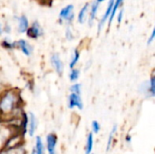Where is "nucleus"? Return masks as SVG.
<instances>
[{
	"label": "nucleus",
	"mask_w": 155,
	"mask_h": 154,
	"mask_svg": "<svg viewBox=\"0 0 155 154\" xmlns=\"http://www.w3.org/2000/svg\"><path fill=\"white\" fill-rule=\"evenodd\" d=\"M16 95L13 92L6 93L0 101V110L3 113H9L13 110L15 102H16Z\"/></svg>",
	"instance_id": "obj_1"
},
{
	"label": "nucleus",
	"mask_w": 155,
	"mask_h": 154,
	"mask_svg": "<svg viewBox=\"0 0 155 154\" xmlns=\"http://www.w3.org/2000/svg\"><path fill=\"white\" fill-rule=\"evenodd\" d=\"M74 6L72 4H69L63 7L59 12V20L61 22H67L70 23L74 18Z\"/></svg>",
	"instance_id": "obj_2"
},
{
	"label": "nucleus",
	"mask_w": 155,
	"mask_h": 154,
	"mask_svg": "<svg viewBox=\"0 0 155 154\" xmlns=\"http://www.w3.org/2000/svg\"><path fill=\"white\" fill-rule=\"evenodd\" d=\"M25 33L28 37H30L32 39H37L44 34V30H43L42 26L39 25V23L35 21L32 24L31 26L28 27V29L26 30Z\"/></svg>",
	"instance_id": "obj_3"
},
{
	"label": "nucleus",
	"mask_w": 155,
	"mask_h": 154,
	"mask_svg": "<svg viewBox=\"0 0 155 154\" xmlns=\"http://www.w3.org/2000/svg\"><path fill=\"white\" fill-rule=\"evenodd\" d=\"M50 61H51V64L54 67V69L55 70V72L59 75H62L64 73V63H63L60 55L58 54H53L51 55Z\"/></svg>",
	"instance_id": "obj_4"
},
{
	"label": "nucleus",
	"mask_w": 155,
	"mask_h": 154,
	"mask_svg": "<svg viewBox=\"0 0 155 154\" xmlns=\"http://www.w3.org/2000/svg\"><path fill=\"white\" fill-rule=\"evenodd\" d=\"M68 107L70 109H73L74 107L78 108L79 110H82L83 109L84 104H83V101L81 99L80 94L71 93V94L68 97Z\"/></svg>",
	"instance_id": "obj_5"
},
{
	"label": "nucleus",
	"mask_w": 155,
	"mask_h": 154,
	"mask_svg": "<svg viewBox=\"0 0 155 154\" xmlns=\"http://www.w3.org/2000/svg\"><path fill=\"white\" fill-rule=\"evenodd\" d=\"M114 0H110L109 3H108V5H107V8L105 10V13L104 14V15L102 16L100 22L98 23V31L101 32L105 25V23L107 22V20L109 19L110 15H111V13H112V10H113V7H114Z\"/></svg>",
	"instance_id": "obj_6"
},
{
	"label": "nucleus",
	"mask_w": 155,
	"mask_h": 154,
	"mask_svg": "<svg viewBox=\"0 0 155 154\" xmlns=\"http://www.w3.org/2000/svg\"><path fill=\"white\" fill-rule=\"evenodd\" d=\"M16 46L21 50V52L26 55V56H30L33 54V47L32 45L25 39H20L16 42Z\"/></svg>",
	"instance_id": "obj_7"
},
{
	"label": "nucleus",
	"mask_w": 155,
	"mask_h": 154,
	"mask_svg": "<svg viewBox=\"0 0 155 154\" xmlns=\"http://www.w3.org/2000/svg\"><path fill=\"white\" fill-rule=\"evenodd\" d=\"M99 5H100V3H98L97 1L94 0L90 5V6H89V11H88V13H89V18H88L89 25H92L94 24V21L96 18V15H97V12H98Z\"/></svg>",
	"instance_id": "obj_8"
},
{
	"label": "nucleus",
	"mask_w": 155,
	"mask_h": 154,
	"mask_svg": "<svg viewBox=\"0 0 155 154\" xmlns=\"http://www.w3.org/2000/svg\"><path fill=\"white\" fill-rule=\"evenodd\" d=\"M17 30L19 33L21 34H24L26 32V30L28 29L29 27V21H28V18L25 16V15H21L17 18Z\"/></svg>",
	"instance_id": "obj_9"
},
{
	"label": "nucleus",
	"mask_w": 155,
	"mask_h": 154,
	"mask_svg": "<svg viewBox=\"0 0 155 154\" xmlns=\"http://www.w3.org/2000/svg\"><path fill=\"white\" fill-rule=\"evenodd\" d=\"M56 136L54 134H48L46 137L47 150L49 154H55V145H56Z\"/></svg>",
	"instance_id": "obj_10"
},
{
	"label": "nucleus",
	"mask_w": 155,
	"mask_h": 154,
	"mask_svg": "<svg viewBox=\"0 0 155 154\" xmlns=\"http://www.w3.org/2000/svg\"><path fill=\"white\" fill-rule=\"evenodd\" d=\"M89 6L90 4L86 3L79 11L78 15H77V20L79 24H84L86 19H87V15H88V11H89Z\"/></svg>",
	"instance_id": "obj_11"
},
{
	"label": "nucleus",
	"mask_w": 155,
	"mask_h": 154,
	"mask_svg": "<svg viewBox=\"0 0 155 154\" xmlns=\"http://www.w3.org/2000/svg\"><path fill=\"white\" fill-rule=\"evenodd\" d=\"M37 121L33 113H29V135L34 136V133L36 130Z\"/></svg>",
	"instance_id": "obj_12"
},
{
	"label": "nucleus",
	"mask_w": 155,
	"mask_h": 154,
	"mask_svg": "<svg viewBox=\"0 0 155 154\" xmlns=\"http://www.w3.org/2000/svg\"><path fill=\"white\" fill-rule=\"evenodd\" d=\"M123 1H124V0H114V7H113V10H112L111 15H110V17H109V19H108V21H109V25L112 24V22H113V20H114V16H115L116 13H117V11L119 10L120 6H121V5H122V4H123Z\"/></svg>",
	"instance_id": "obj_13"
},
{
	"label": "nucleus",
	"mask_w": 155,
	"mask_h": 154,
	"mask_svg": "<svg viewBox=\"0 0 155 154\" xmlns=\"http://www.w3.org/2000/svg\"><path fill=\"white\" fill-rule=\"evenodd\" d=\"M79 59H80V52L75 49L73 53V55L71 57V60H70V63H69V67L70 69H73L76 66V64H78L79 62Z\"/></svg>",
	"instance_id": "obj_14"
},
{
	"label": "nucleus",
	"mask_w": 155,
	"mask_h": 154,
	"mask_svg": "<svg viewBox=\"0 0 155 154\" xmlns=\"http://www.w3.org/2000/svg\"><path fill=\"white\" fill-rule=\"evenodd\" d=\"M80 77V70L77 68H73L71 69V72L69 74V79L72 83H76L77 80Z\"/></svg>",
	"instance_id": "obj_15"
},
{
	"label": "nucleus",
	"mask_w": 155,
	"mask_h": 154,
	"mask_svg": "<svg viewBox=\"0 0 155 154\" xmlns=\"http://www.w3.org/2000/svg\"><path fill=\"white\" fill-rule=\"evenodd\" d=\"M35 153L36 154H44L45 151H44V144L42 142L41 137L37 136L35 139Z\"/></svg>",
	"instance_id": "obj_16"
},
{
	"label": "nucleus",
	"mask_w": 155,
	"mask_h": 154,
	"mask_svg": "<svg viewBox=\"0 0 155 154\" xmlns=\"http://www.w3.org/2000/svg\"><path fill=\"white\" fill-rule=\"evenodd\" d=\"M93 145H94V137L93 133H89L88 138H87V143L85 146V154H90V152L93 150Z\"/></svg>",
	"instance_id": "obj_17"
},
{
	"label": "nucleus",
	"mask_w": 155,
	"mask_h": 154,
	"mask_svg": "<svg viewBox=\"0 0 155 154\" xmlns=\"http://www.w3.org/2000/svg\"><path fill=\"white\" fill-rule=\"evenodd\" d=\"M2 46L6 49H14L15 47H16V42H14L9 38H5L2 42Z\"/></svg>",
	"instance_id": "obj_18"
},
{
	"label": "nucleus",
	"mask_w": 155,
	"mask_h": 154,
	"mask_svg": "<svg viewBox=\"0 0 155 154\" xmlns=\"http://www.w3.org/2000/svg\"><path fill=\"white\" fill-rule=\"evenodd\" d=\"M70 91H71V93H77V94H80V95H81V92H82V85H81V84H79V83H74V84L71 86Z\"/></svg>",
	"instance_id": "obj_19"
},
{
	"label": "nucleus",
	"mask_w": 155,
	"mask_h": 154,
	"mask_svg": "<svg viewBox=\"0 0 155 154\" xmlns=\"http://www.w3.org/2000/svg\"><path fill=\"white\" fill-rule=\"evenodd\" d=\"M116 130H117V126H116V125H114V126L113 127V129H112V131H111V133H110L109 138H108V143H107V151H109V150H110V148H111L112 142H113V138H114V133H116Z\"/></svg>",
	"instance_id": "obj_20"
},
{
	"label": "nucleus",
	"mask_w": 155,
	"mask_h": 154,
	"mask_svg": "<svg viewBox=\"0 0 155 154\" xmlns=\"http://www.w3.org/2000/svg\"><path fill=\"white\" fill-rule=\"evenodd\" d=\"M150 82V87H151V94L152 97H154L155 95V77L154 75H152L151 79L149 80Z\"/></svg>",
	"instance_id": "obj_21"
},
{
	"label": "nucleus",
	"mask_w": 155,
	"mask_h": 154,
	"mask_svg": "<svg viewBox=\"0 0 155 154\" xmlns=\"http://www.w3.org/2000/svg\"><path fill=\"white\" fill-rule=\"evenodd\" d=\"M65 37L69 41H71V40L74 39V34H73V31H72V29H71L70 26H67L66 27V30H65Z\"/></svg>",
	"instance_id": "obj_22"
},
{
	"label": "nucleus",
	"mask_w": 155,
	"mask_h": 154,
	"mask_svg": "<svg viewBox=\"0 0 155 154\" xmlns=\"http://www.w3.org/2000/svg\"><path fill=\"white\" fill-rule=\"evenodd\" d=\"M92 128H93V132L94 133H98L100 132V124L97 121H94L92 123Z\"/></svg>",
	"instance_id": "obj_23"
},
{
	"label": "nucleus",
	"mask_w": 155,
	"mask_h": 154,
	"mask_svg": "<svg viewBox=\"0 0 155 154\" xmlns=\"http://www.w3.org/2000/svg\"><path fill=\"white\" fill-rule=\"evenodd\" d=\"M124 9H120L119 10L118 15H117V21H118V23H121L123 21V19H124Z\"/></svg>",
	"instance_id": "obj_24"
},
{
	"label": "nucleus",
	"mask_w": 155,
	"mask_h": 154,
	"mask_svg": "<svg viewBox=\"0 0 155 154\" xmlns=\"http://www.w3.org/2000/svg\"><path fill=\"white\" fill-rule=\"evenodd\" d=\"M154 39H155V29L153 28V31H152V34H151V35H150V37H149L148 41H147V44H153V41H154Z\"/></svg>",
	"instance_id": "obj_25"
},
{
	"label": "nucleus",
	"mask_w": 155,
	"mask_h": 154,
	"mask_svg": "<svg viewBox=\"0 0 155 154\" xmlns=\"http://www.w3.org/2000/svg\"><path fill=\"white\" fill-rule=\"evenodd\" d=\"M3 27H4V32H5V33H10L11 32V26L9 25H5Z\"/></svg>",
	"instance_id": "obj_26"
},
{
	"label": "nucleus",
	"mask_w": 155,
	"mask_h": 154,
	"mask_svg": "<svg viewBox=\"0 0 155 154\" xmlns=\"http://www.w3.org/2000/svg\"><path fill=\"white\" fill-rule=\"evenodd\" d=\"M125 141H126L127 143H131V141H132L131 136H130V135H127V136L125 137Z\"/></svg>",
	"instance_id": "obj_27"
},
{
	"label": "nucleus",
	"mask_w": 155,
	"mask_h": 154,
	"mask_svg": "<svg viewBox=\"0 0 155 154\" xmlns=\"http://www.w3.org/2000/svg\"><path fill=\"white\" fill-rule=\"evenodd\" d=\"M4 25H2V24L0 23V35L4 33V27H3Z\"/></svg>",
	"instance_id": "obj_28"
},
{
	"label": "nucleus",
	"mask_w": 155,
	"mask_h": 154,
	"mask_svg": "<svg viewBox=\"0 0 155 154\" xmlns=\"http://www.w3.org/2000/svg\"><path fill=\"white\" fill-rule=\"evenodd\" d=\"M95 1H97L98 3H102V2H104V1H105V0H95Z\"/></svg>",
	"instance_id": "obj_29"
},
{
	"label": "nucleus",
	"mask_w": 155,
	"mask_h": 154,
	"mask_svg": "<svg viewBox=\"0 0 155 154\" xmlns=\"http://www.w3.org/2000/svg\"><path fill=\"white\" fill-rule=\"evenodd\" d=\"M32 154H36L35 153V150H34V151L32 152Z\"/></svg>",
	"instance_id": "obj_30"
}]
</instances>
